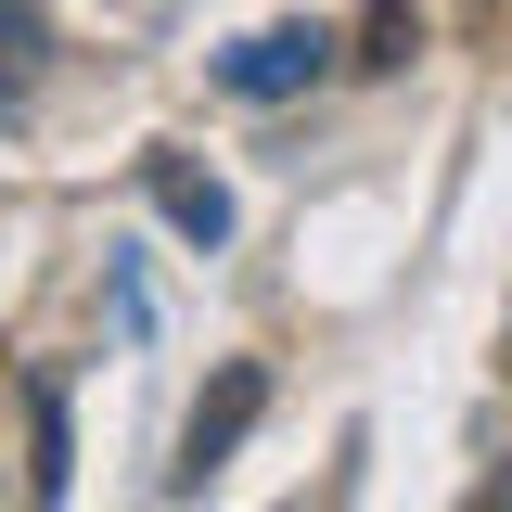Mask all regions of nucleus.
Segmentation results:
<instances>
[{
  "mask_svg": "<svg viewBox=\"0 0 512 512\" xmlns=\"http://www.w3.org/2000/svg\"><path fill=\"white\" fill-rule=\"evenodd\" d=\"M410 52H423V13H372V52L359 64H410Z\"/></svg>",
  "mask_w": 512,
  "mask_h": 512,
  "instance_id": "20e7f679",
  "label": "nucleus"
},
{
  "mask_svg": "<svg viewBox=\"0 0 512 512\" xmlns=\"http://www.w3.org/2000/svg\"><path fill=\"white\" fill-rule=\"evenodd\" d=\"M0 103H13V77H0Z\"/></svg>",
  "mask_w": 512,
  "mask_h": 512,
  "instance_id": "39448f33",
  "label": "nucleus"
},
{
  "mask_svg": "<svg viewBox=\"0 0 512 512\" xmlns=\"http://www.w3.org/2000/svg\"><path fill=\"white\" fill-rule=\"evenodd\" d=\"M320 64H333V26H269V39H244L218 77H231L244 103H282V90H308Z\"/></svg>",
  "mask_w": 512,
  "mask_h": 512,
  "instance_id": "f257e3e1",
  "label": "nucleus"
},
{
  "mask_svg": "<svg viewBox=\"0 0 512 512\" xmlns=\"http://www.w3.org/2000/svg\"><path fill=\"white\" fill-rule=\"evenodd\" d=\"M256 397H269L256 372H218V397L192 410V436H180V474H205V461H231V436L256 423Z\"/></svg>",
  "mask_w": 512,
  "mask_h": 512,
  "instance_id": "f03ea898",
  "label": "nucleus"
},
{
  "mask_svg": "<svg viewBox=\"0 0 512 512\" xmlns=\"http://www.w3.org/2000/svg\"><path fill=\"white\" fill-rule=\"evenodd\" d=\"M154 205L180 218V244H218V231H231V205H218V180H180V167H154Z\"/></svg>",
  "mask_w": 512,
  "mask_h": 512,
  "instance_id": "7ed1b4c3",
  "label": "nucleus"
}]
</instances>
